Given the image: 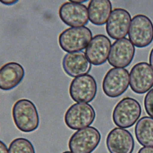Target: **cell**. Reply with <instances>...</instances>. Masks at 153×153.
<instances>
[{"instance_id": "16", "label": "cell", "mask_w": 153, "mask_h": 153, "mask_svg": "<svg viewBox=\"0 0 153 153\" xmlns=\"http://www.w3.org/2000/svg\"><path fill=\"white\" fill-rule=\"evenodd\" d=\"M25 69L19 63L8 62L0 69V89L4 91L12 90L23 80Z\"/></svg>"}, {"instance_id": "4", "label": "cell", "mask_w": 153, "mask_h": 153, "mask_svg": "<svg viewBox=\"0 0 153 153\" xmlns=\"http://www.w3.org/2000/svg\"><path fill=\"white\" fill-rule=\"evenodd\" d=\"M128 38L137 48H144L151 44L153 41V23L151 19L143 14L134 16L131 20Z\"/></svg>"}, {"instance_id": "19", "label": "cell", "mask_w": 153, "mask_h": 153, "mask_svg": "<svg viewBox=\"0 0 153 153\" xmlns=\"http://www.w3.org/2000/svg\"><path fill=\"white\" fill-rule=\"evenodd\" d=\"M8 153H35V151L30 140L24 137H19L10 143Z\"/></svg>"}, {"instance_id": "20", "label": "cell", "mask_w": 153, "mask_h": 153, "mask_svg": "<svg viewBox=\"0 0 153 153\" xmlns=\"http://www.w3.org/2000/svg\"><path fill=\"white\" fill-rule=\"evenodd\" d=\"M144 107L146 114L153 118V88L148 91L145 97Z\"/></svg>"}, {"instance_id": "3", "label": "cell", "mask_w": 153, "mask_h": 153, "mask_svg": "<svg viewBox=\"0 0 153 153\" xmlns=\"http://www.w3.org/2000/svg\"><path fill=\"white\" fill-rule=\"evenodd\" d=\"M141 112V106L137 100L131 97H124L115 106L112 112V120L118 127L129 128L137 122Z\"/></svg>"}, {"instance_id": "23", "label": "cell", "mask_w": 153, "mask_h": 153, "mask_svg": "<svg viewBox=\"0 0 153 153\" xmlns=\"http://www.w3.org/2000/svg\"><path fill=\"white\" fill-rule=\"evenodd\" d=\"M18 2L17 0H0V2L5 5H14Z\"/></svg>"}, {"instance_id": "18", "label": "cell", "mask_w": 153, "mask_h": 153, "mask_svg": "<svg viewBox=\"0 0 153 153\" xmlns=\"http://www.w3.org/2000/svg\"><path fill=\"white\" fill-rule=\"evenodd\" d=\"M134 133L141 145L153 147V118L145 116L140 118L135 126Z\"/></svg>"}, {"instance_id": "11", "label": "cell", "mask_w": 153, "mask_h": 153, "mask_svg": "<svg viewBox=\"0 0 153 153\" xmlns=\"http://www.w3.org/2000/svg\"><path fill=\"white\" fill-rule=\"evenodd\" d=\"M59 15L62 21L71 27L84 26L89 20L88 8L85 5L70 1L60 6Z\"/></svg>"}, {"instance_id": "14", "label": "cell", "mask_w": 153, "mask_h": 153, "mask_svg": "<svg viewBox=\"0 0 153 153\" xmlns=\"http://www.w3.org/2000/svg\"><path fill=\"white\" fill-rule=\"evenodd\" d=\"M111 48L110 39L105 35L98 34L92 38L85 48V55L91 64L101 65L108 59Z\"/></svg>"}, {"instance_id": "22", "label": "cell", "mask_w": 153, "mask_h": 153, "mask_svg": "<svg viewBox=\"0 0 153 153\" xmlns=\"http://www.w3.org/2000/svg\"><path fill=\"white\" fill-rule=\"evenodd\" d=\"M0 153H8L7 145L0 140Z\"/></svg>"}, {"instance_id": "2", "label": "cell", "mask_w": 153, "mask_h": 153, "mask_svg": "<svg viewBox=\"0 0 153 153\" xmlns=\"http://www.w3.org/2000/svg\"><path fill=\"white\" fill-rule=\"evenodd\" d=\"M91 39L92 32L88 27H69L60 33L59 44L68 53L78 52L86 48Z\"/></svg>"}, {"instance_id": "10", "label": "cell", "mask_w": 153, "mask_h": 153, "mask_svg": "<svg viewBox=\"0 0 153 153\" xmlns=\"http://www.w3.org/2000/svg\"><path fill=\"white\" fill-rule=\"evenodd\" d=\"M134 53V46L128 38L118 39L111 46L108 60L114 67L126 68L132 62Z\"/></svg>"}, {"instance_id": "17", "label": "cell", "mask_w": 153, "mask_h": 153, "mask_svg": "<svg viewBox=\"0 0 153 153\" xmlns=\"http://www.w3.org/2000/svg\"><path fill=\"white\" fill-rule=\"evenodd\" d=\"M112 12V4L109 0H91L88 6V19L97 26L105 24Z\"/></svg>"}, {"instance_id": "7", "label": "cell", "mask_w": 153, "mask_h": 153, "mask_svg": "<svg viewBox=\"0 0 153 153\" xmlns=\"http://www.w3.org/2000/svg\"><path fill=\"white\" fill-rule=\"evenodd\" d=\"M130 76L124 68L110 69L104 76L102 82L103 93L109 97L115 98L122 95L128 88Z\"/></svg>"}, {"instance_id": "26", "label": "cell", "mask_w": 153, "mask_h": 153, "mask_svg": "<svg viewBox=\"0 0 153 153\" xmlns=\"http://www.w3.org/2000/svg\"><path fill=\"white\" fill-rule=\"evenodd\" d=\"M62 153H72V152H71V151H65V152H63Z\"/></svg>"}, {"instance_id": "15", "label": "cell", "mask_w": 153, "mask_h": 153, "mask_svg": "<svg viewBox=\"0 0 153 153\" xmlns=\"http://www.w3.org/2000/svg\"><path fill=\"white\" fill-rule=\"evenodd\" d=\"M62 67L65 73L71 77L87 74L91 65L82 51L67 53L62 60Z\"/></svg>"}, {"instance_id": "8", "label": "cell", "mask_w": 153, "mask_h": 153, "mask_svg": "<svg viewBox=\"0 0 153 153\" xmlns=\"http://www.w3.org/2000/svg\"><path fill=\"white\" fill-rule=\"evenodd\" d=\"M97 83L93 76L83 75L73 79L69 86V94L77 103H89L97 93Z\"/></svg>"}, {"instance_id": "6", "label": "cell", "mask_w": 153, "mask_h": 153, "mask_svg": "<svg viewBox=\"0 0 153 153\" xmlns=\"http://www.w3.org/2000/svg\"><path fill=\"white\" fill-rule=\"evenodd\" d=\"M96 118V112L91 105L85 103H76L66 111L64 120L72 130H79L91 125Z\"/></svg>"}, {"instance_id": "5", "label": "cell", "mask_w": 153, "mask_h": 153, "mask_svg": "<svg viewBox=\"0 0 153 153\" xmlns=\"http://www.w3.org/2000/svg\"><path fill=\"white\" fill-rule=\"evenodd\" d=\"M100 139L99 131L89 126L75 132L69 139L68 146L72 153H91L99 145Z\"/></svg>"}, {"instance_id": "12", "label": "cell", "mask_w": 153, "mask_h": 153, "mask_svg": "<svg viewBox=\"0 0 153 153\" xmlns=\"http://www.w3.org/2000/svg\"><path fill=\"white\" fill-rule=\"evenodd\" d=\"M131 16L128 11L118 8L113 10L106 24V31L114 39L124 38L128 32Z\"/></svg>"}, {"instance_id": "1", "label": "cell", "mask_w": 153, "mask_h": 153, "mask_svg": "<svg viewBox=\"0 0 153 153\" xmlns=\"http://www.w3.org/2000/svg\"><path fill=\"white\" fill-rule=\"evenodd\" d=\"M12 115L16 126L23 132H32L39 126V117L37 108L30 100H18L13 105Z\"/></svg>"}, {"instance_id": "13", "label": "cell", "mask_w": 153, "mask_h": 153, "mask_svg": "<svg viewBox=\"0 0 153 153\" xmlns=\"http://www.w3.org/2000/svg\"><path fill=\"white\" fill-rule=\"evenodd\" d=\"M106 144L109 153H132L134 148V140L131 133L120 127H115L109 131Z\"/></svg>"}, {"instance_id": "24", "label": "cell", "mask_w": 153, "mask_h": 153, "mask_svg": "<svg viewBox=\"0 0 153 153\" xmlns=\"http://www.w3.org/2000/svg\"><path fill=\"white\" fill-rule=\"evenodd\" d=\"M149 65L153 69V48H152L149 57Z\"/></svg>"}, {"instance_id": "9", "label": "cell", "mask_w": 153, "mask_h": 153, "mask_svg": "<svg viewBox=\"0 0 153 153\" xmlns=\"http://www.w3.org/2000/svg\"><path fill=\"white\" fill-rule=\"evenodd\" d=\"M130 87L137 94H143L153 87V69L146 62H139L130 72Z\"/></svg>"}, {"instance_id": "25", "label": "cell", "mask_w": 153, "mask_h": 153, "mask_svg": "<svg viewBox=\"0 0 153 153\" xmlns=\"http://www.w3.org/2000/svg\"><path fill=\"white\" fill-rule=\"evenodd\" d=\"M70 2H74V3H77V4H82V2H87V0H69Z\"/></svg>"}, {"instance_id": "21", "label": "cell", "mask_w": 153, "mask_h": 153, "mask_svg": "<svg viewBox=\"0 0 153 153\" xmlns=\"http://www.w3.org/2000/svg\"><path fill=\"white\" fill-rule=\"evenodd\" d=\"M137 153H153V147L143 146L139 150Z\"/></svg>"}]
</instances>
